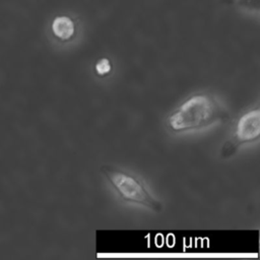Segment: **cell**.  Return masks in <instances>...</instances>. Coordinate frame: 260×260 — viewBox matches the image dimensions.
I'll use <instances>...</instances> for the list:
<instances>
[{"label":"cell","mask_w":260,"mask_h":260,"mask_svg":"<svg viewBox=\"0 0 260 260\" xmlns=\"http://www.w3.org/2000/svg\"><path fill=\"white\" fill-rule=\"evenodd\" d=\"M228 117L226 111L210 95L196 94L185 101L168 120L176 132L200 129Z\"/></svg>","instance_id":"obj_1"},{"label":"cell","mask_w":260,"mask_h":260,"mask_svg":"<svg viewBox=\"0 0 260 260\" xmlns=\"http://www.w3.org/2000/svg\"><path fill=\"white\" fill-rule=\"evenodd\" d=\"M95 71L99 75H106L111 71V62L107 58H102L95 64Z\"/></svg>","instance_id":"obj_6"},{"label":"cell","mask_w":260,"mask_h":260,"mask_svg":"<svg viewBox=\"0 0 260 260\" xmlns=\"http://www.w3.org/2000/svg\"><path fill=\"white\" fill-rule=\"evenodd\" d=\"M260 134V112L258 109L243 115L237 123L235 139L236 144L252 142Z\"/></svg>","instance_id":"obj_3"},{"label":"cell","mask_w":260,"mask_h":260,"mask_svg":"<svg viewBox=\"0 0 260 260\" xmlns=\"http://www.w3.org/2000/svg\"><path fill=\"white\" fill-rule=\"evenodd\" d=\"M104 174L124 200L143 205L155 211L161 209L160 203L154 199L144 185L133 176L108 167L104 169Z\"/></svg>","instance_id":"obj_2"},{"label":"cell","mask_w":260,"mask_h":260,"mask_svg":"<svg viewBox=\"0 0 260 260\" xmlns=\"http://www.w3.org/2000/svg\"><path fill=\"white\" fill-rule=\"evenodd\" d=\"M77 19L70 13L57 14L51 21L53 36L62 42L70 41L76 32Z\"/></svg>","instance_id":"obj_4"},{"label":"cell","mask_w":260,"mask_h":260,"mask_svg":"<svg viewBox=\"0 0 260 260\" xmlns=\"http://www.w3.org/2000/svg\"><path fill=\"white\" fill-rule=\"evenodd\" d=\"M231 5L251 16L258 15V0H228Z\"/></svg>","instance_id":"obj_5"}]
</instances>
